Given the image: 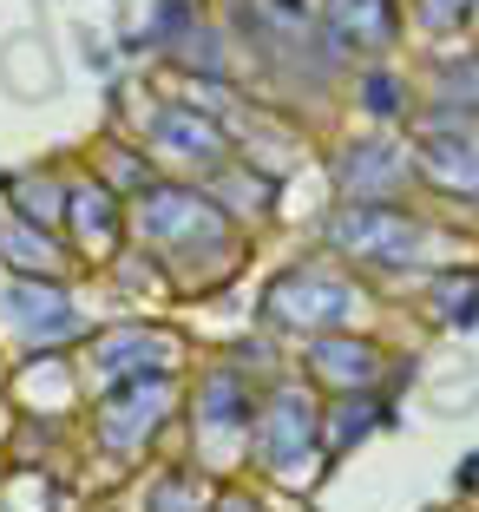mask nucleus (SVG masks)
<instances>
[{
    "instance_id": "f257e3e1",
    "label": "nucleus",
    "mask_w": 479,
    "mask_h": 512,
    "mask_svg": "<svg viewBox=\"0 0 479 512\" xmlns=\"http://www.w3.org/2000/svg\"><path fill=\"white\" fill-rule=\"evenodd\" d=\"M132 237L165 263V276L178 289L224 283L243 256V230L191 178H158L151 191H138L132 197Z\"/></svg>"
},
{
    "instance_id": "f03ea898",
    "label": "nucleus",
    "mask_w": 479,
    "mask_h": 512,
    "mask_svg": "<svg viewBox=\"0 0 479 512\" xmlns=\"http://www.w3.org/2000/svg\"><path fill=\"white\" fill-rule=\"evenodd\" d=\"M322 250L335 263H381V270H447L460 237L420 217L414 204H335L322 217Z\"/></svg>"
},
{
    "instance_id": "7ed1b4c3",
    "label": "nucleus",
    "mask_w": 479,
    "mask_h": 512,
    "mask_svg": "<svg viewBox=\"0 0 479 512\" xmlns=\"http://www.w3.org/2000/svg\"><path fill=\"white\" fill-rule=\"evenodd\" d=\"M243 467H250L256 480H270V486H289V493L322 480L329 453H322V401H315L309 381L283 375V381L263 388V407H256Z\"/></svg>"
},
{
    "instance_id": "20e7f679",
    "label": "nucleus",
    "mask_w": 479,
    "mask_h": 512,
    "mask_svg": "<svg viewBox=\"0 0 479 512\" xmlns=\"http://www.w3.org/2000/svg\"><path fill=\"white\" fill-rule=\"evenodd\" d=\"M375 309L368 283H361L348 263L329 256H309V263H289L283 276H270L263 289V322L276 335H335V329H361V316Z\"/></svg>"
},
{
    "instance_id": "39448f33",
    "label": "nucleus",
    "mask_w": 479,
    "mask_h": 512,
    "mask_svg": "<svg viewBox=\"0 0 479 512\" xmlns=\"http://www.w3.org/2000/svg\"><path fill=\"white\" fill-rule=\"evenodd\" d=\"M256 407H263V388L243 375V362H210L191 381V460L197 467L217 473V480L230 467H243Z\"/></svg>"
},
{
    "instance_id": "423d86ee",
    "label": "nucleus",
    "mask_w": 479,
    "mask_h": 512,
    "mask_svg": "<svg viewBox=\"0 0 479 512\" xmlns=\"http://www.w3.org/2000/svg\"><path fill=\"white\" fill-rule=\"evenodd\" d=\"M178 401H184L178 375H138V381H112V388H99V401H92V440H99V453H112V460H138V453L171 427Z\"/></svg>"
},
{
    "instance_id": "0eeeda50",
    "label": "nucleus",
    "mask_w": 479,
    "mask_h": 512,
    "mask_svg": "<svg viewBox=\"0 0 479 512\" xmlns=\"http://www.w3.org/2000/svg\"><path fill=\"white\" fill-rule=\"evenodd\" d=\"M184 368V335L158 329V322H105L86 335L79 348V388H112V381H138V375H178Z\"/></svg>"
},
{
    "instance_id": "6e6552de",
    "label": "nucleus",
    "mask_w": 479,
    "mask_h": 512,
    "mask_svg": "<svg viewBox=\"0 0 479 512\" xmlns=\"http://www.w3.org/2000/svg\"><path fill=\"white\" fill-rule=\"evenodd\" d=\"M0 329H14V342L27 355H46L60 342L86 335V316L73 309V289L53 283V276H14L0 289Z\"/></svg>"
},
{
    "instance_id": "1a4fd4ad",
    "label": "nucleus",
    "mask_w": 479,
    "mask_h": 512,
    "mask_svg": "<svg viewBox=\"0 0 479 512\" xmlns=\"http://www.w3.org/2000/svg\"><path fill=\"white\" fill-rule=\"evenodd\" d=\"M414 165L420 184L447 204H479V125L473 119H420L414 138Z\"/></svg>"
},
{
    "instance_id": "9d476101",
    "label": "nucleus",
    "mask_w": 479,
    "mask_h": 512,
    "mask_svg": "<svg viewBox=\"0 0 479 512\" xmlns=\"http://www.w3.org/2000/svg\"><path fill=\"white\" fill-rule=\"evenodd\" d=\"M329 171L342 204H401L407 184H420L414 145H401V138H355V145L335 151Z\"/></svg>"
},
{
    "instance_id": "9b49d317",
    "label": "nucleus",
    "mask_w": 479,
    "mask_h": 512,
    "mask_svg": "<svg viewBox=\"0 0 479 512\" xmlns=\"http://www.w3.org/2000/svg\"><path fill=\"white\" fill-rule=\"evenodd\" d=\"M60 224H66V243L79 250V263H112L125 230H132V204L99 171H79V178H66V217Z\"/></svg>"
},
{
    "instance_id": "f8f14e48",
    "label": "nucleus",
    "mask_w": 479,
    "mask_h": 512,
    "mask_svg": "<svg viewBox=\"0 0 479 512\" xmlns=\"http://www.w3.org/2000/svg\"><path fill=\"white\" fill-rule=\"evenodd\" d=\"M151 158H165V165H178L191 184H204L217 165H230L237 151H230V132L217 119H210L204 106H191V99H178V106H158V119H151Z\"/></svg>"
},
{
    "instance_id": "ddd939ff",
    "label": "nucleus",
    "mask_w": 479,
    "mask_h": 512,
    "mask_svg": "<svg viewBox=\"0 0 479 512\" xmlns=\"http://www.w3.org/2000/svg\"><path fill=\"white\" fill-rule=\"evenodd\" d=\"M381 375H388V348L361 329H335V335L302 342V381L322 394H375Z\"/></svg>"
},
{
    "instance_id": "4468645a",
    "label": "nucleus",
    "mask_w": 479,
    "mask_h": 512,
    "mask_svg": "<svg viewBox=\"0 0 479 512\" xmlns=\"http://www.w3.org/2000/svg\"><path fill=\"white\" fill-rule=\"evenodd\" d=\"M335 53H388L401 33V7L394 0H322Z\"/></svg>"
},
{
    "instance_id": "2eb2a0df",
    "label": "nucleus",
    "mask_w": 479,
    "mask_h": 512,
    "mask_svg": "<svg viewBox=\"0 0 479 512\" xmlns=\"http://www.w3.org/2000/svg\"><path fill=\"white\" fill-rule=\"evenodd\" d=\"M210 204L230 217V224H263V217L276 211V178L270 171H256L250 158H230V165H217L204 178Z\"/></svg>"
},
{
    "instance_id": "dca6fc26",
    "label": "nucleus",
    "mask_w": 479,
    "mask_h": 512,
    "mask_svg": "<svg viewBox=\"0 0 479 512\" xmlns=\"http://www.w3.org/2000/svg\"><path fill=\"white\" fill-rule=\"evenodd\" d=\"M0 263H7L14 276H53V283H60L79 256L66 250L53 230L27 224V217H7V224H0Z\"/></svg>"
},
{
    "instance_id": "f3484780",
    "label": "nucleus",
    "mask_w": 479,
    "mask_h": 512,
    "mask_svg": "<svg viewBox=\"0 0 479 512\" xmlns=\"http://www.w3.org/2000/svg\"><path fill=\"white\" fill-rule=\"evenodd\" d=\"M394 414H388V401H381V388L375 394H329L322 401V453L329 460H342V453H355L361 440L375 434V427H388Z\"/></svg>"
},
{
    "instance_id": "a211bd4d",
    "label": "nucleus",
    "mask_w": 479,
    "mask_h": 512,
    "mask_svg": "<svg viewBox=\"0 0 479 512\" xmlns=\"http://www.w3.org/2000/svg\"><path fill=\"white\" fill-rule=\"evenodd\" d=\"M7 204H14V217H27V224L60 230V217H66V178L53 165L14 171V178H7Z\"/></svg>"
},
{
    "instance_id": "6ab92c4d",
    "label": "nucleus",
    "mask_w": 479,
    "mask_h": 512,
    "mask_svg": "<svg viewBox=\"0 0 479 512\" xmlns=\"http://www.w3.org/2000/svg\"><path fill=\"white\" fill-rule=\"evenodd\" d=\"M217 486H224L217 473H204L197 460H178V467H165L145 486V512H210Z\"/></svg>"
},
{
    "instance_id": "aec40b11",
    "label": "nucleus",
    "mask_w": 479,
    "mask_h": 512,
    "mask_svg": "<svg viewBox=\"0 0 479 512\" xmlns=\"http://www.w3.org/2000/svg\"><path fill=\"white\" fill-rule=\"evenodd\" d=\"M434 322L440 329H473L479 322V270L460 263V270H434Z\"/></svg>"
},
{
    "instance_id": "412c9836",
    "label": "nucleus",
    "mask_w": 479,
    "mask_h": 512,
    "mask_svg": "<svg viewBox=\"0 0 479 512\" xmlns=\"http://www.w3.org/2000/svg\"><path fill=\"white\" fill-rule=\"evenodd\" d=\"M99 178L132 204L138 191L158 184V165H151V151H138V145H99Z\"/></svg>"
},
{
    "instance_id": "4be33fe9",
    "label": "nucleus",
    "mask_w": 479,
    "mask_h": 512,
    "mask_svg": "<svg viewBox=\"0 0 479 512\" xmlns=\"http://www.w3.org/2000/svg\"><path fill=\"white\" fill-rule=\"evenodd\" d=\"M361 112H368V119H407V112H414V86H407L394 66H368V73H361Z\"/></svg>"
},
{
    "instance_id": "5701e85b",
    "label": "nucleus",
    "mask_w": 479,
    "mask_h": 512,
    "mask_svg": "<svg viewBox=\"0 0 479 512\" xmlns=\"http://www.w3.org/2000/svg\"><path fill=\"white\" fill-rule=\"evenodd\" d=\"M414 14H420V27H427V33H453V27H466L473 0H414Z\"/></svg>"
},
{
    "instance_id": "b1692460",
    "label": "nucleus",
    "mask_w": 479,
    "mask_h": 512,
    "mask_svg": "<svg viewBox=\"0 0 479 512\" xmlns=\"http://www.w3.org/2000/svg\"><path fill=\"white\" fill-rule=\"evenodd\" d=\"M210 512H270V506H263V493H250V486H217Z\"/></svg>"
},
{
    "instance_id": "393cba45",
    "label": "nucleus",
    "mask_w": 479,
    "mask_h": 512,
    "mask_svg": "<svg viewBox=\"0 0 479 512\" xmlns=\"http://www.w3.org/2000/svg\"><path fill=\"white\" fill-rule=\"evenodd\" d=\"M466 20H473V27H479V0H473V14H466Z\"/></svg>"
}]
</instances>
